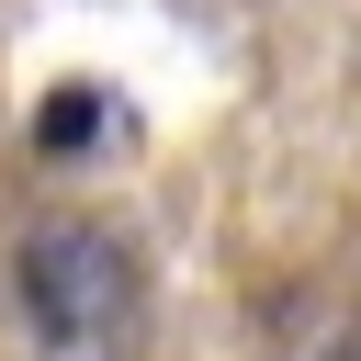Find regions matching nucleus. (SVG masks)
<instances>
[{
  "instance_id": "1",
  "label": "nucleus",
  "mask_w": 361,
  "mask_h": 361,
  "mask_svg": "<svg viewBox=\"0 0 361 361\" xmlns=\"http://www.w3.org/2000/svg\"><path fill=\"white\" fill-rule=\"evenodd\" d=\"M23 316H34L56 350H102V338H124V316H135V259H124L102 226H45V237L23 248Z\"/></svg>"
},
{
  "instance_id": "2",
  "label": "nucleus",
  "mask_w": 361,
  "mask_h": 361,
  "mask_svg": "<svg viewBox=\"0 0 361 361\" xmlns=\"http://www.w3.org/2000/svg\"><path fill=\"white\" fill-rule=\"evenodd\" d=\"M34 135H45V147H79V135H102V102H90V90H56Z\"/></svg>"
}]
</instances>
